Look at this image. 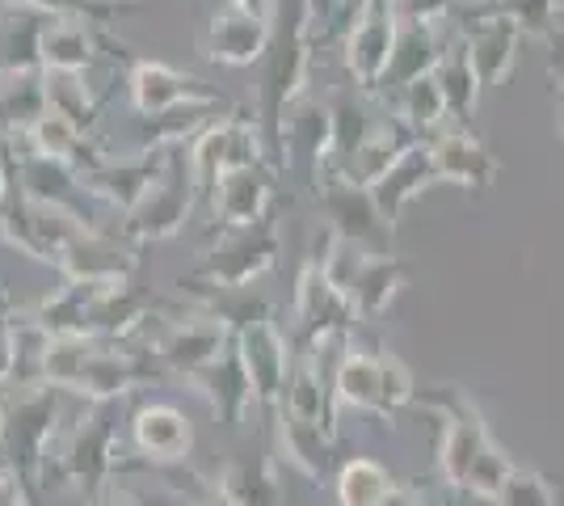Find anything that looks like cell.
Here are the masks:
<instances>
[{
    "label": "cell",
    "mask_w": 564,
    "mask_h": 506,
    "mask_svg": "<svg viewBox=\"0 0 564 506\" xmlns=\"http://www.w3.org/2000/svg\"><path fill=\"white\" fill-rule=\"evenodd\" d=\"M312 18H316V0H279L274 9V39L261 60V131L274 161H286V119L291 110L304 101L307 68H312Z\"/></svg>",
    "instance_id": "obj_1"
},
{
    "label": "cell",
    "mask_w": 564,
    "mask_h": 506,
    "mask_svg": "<svg viewBox=\"0 0 564 506\" xmlns=\"http://www.w3.org/2000/svg\"><path fill=\"white\" fill-rule=\"evenodd\" d=\"M34 380H47L85 401H122L156 380V367L140 355H127L122 346H110L106 337H47Z\"/></svg>",
    "instance_id": "obj_2"
},
{
    "label": "cell",
    "mask_w": 564,
    "mask_h": 506,
    "mask_svg": "<svg viewBox=\"0 0 564 506\" xmlns=\"http://www.w3.org/2000/svg\"><path fill=\"white\" fill-rule=\"evenodd\" d=\"M55 482L80 489V494H101L122 473L131 460H122V434H118L115 401H89V410L72 422L68 431L55 439Z\"/></svg>",
    "instance_id": "obj_3"
},
{
    "label": "cell",
    "mask_w": 564,
    "mask_h": 506,
    "mask_svg": "<svg viewBox=\"0 0 564 506\" xmlns=\"http://www.w3.org/2000/svg\"><path fill=\"white\" fill-rule=\"evenodd\" d=\"M59 392L64 388L47 380H18L9 385L4 397V452L9 469L25 473V482L43 477L51 448H55V418H59Z\"/></svg>",
    "instance_id": "obj_4"
},
{
    "label": "cell",
    "mask_w": 564,
    "mask_h": 506,
    "mask_svg": "<svg viewBox=\"0 0 564 506\" xmlns=\"http://www.w3.org/2000/svg\"><path fill=\"white\" fill-rule=\"evenodd\" d=\"M333 397L362 413L392 418L400 406H409L417 397V388H413L409 367L397 355H388V351H379V355L346 351V359L333 372Z\"/></svg>",
    "instance_id": "obj_5"
},
{
    "label": "cell",
    "mask_w": 564,
    "mask_h": 506,
    "mask_svg": "<svg viewBox=\"0 0 564 506\" xmlns=\"http://www.w3.org/2000/svg\"><path fill=\"white\" fill-rule=\"evenodd\" d=\"M194 198H198V182H194L189 157L182 148H169L165 177L143 194L135 212L122 216V241L140 249V245H161L169 237H177L194 212Z\"/></svg>",
    "instance_id": "obj_6"
},
{
    "label": "cell",
    "mask_w": 564,
    "mask_h": 506,
    "mask_svg": "<svg viewBox=\"0 0 564 506\" xmlns=\"http://www.w3.org/2000/svg\"><path fill=\"white\" fill-rule=\"evenodd\" d=\"M282 249L279 224L261 219L249 228H224V237L212 254L203 258V266L182 279V283H198V288H219V291H245L253 279H261Z\"/></svg>",
    "instance_id": "obj_7"
},
{
    "label": "cell",
    "mask_w": 564,
    "mask_h": 506,
    "mask_svg": "<svg viewBox=\"0 0 564 506\" xmlns=\"http://www.w3.org/2000/svg\"><path fill=\"white\" fill-rule=\"evenodd\" d=\"M316 203H321V216H325V228L333 237L358 245V249H371V254L392 249L397 228L379 212L371 186H358L350 177H341L337 169H329L316 177Z\"/></svg>",
    "instance_id": "obj_8"
},
{
    "label": "cell",
    "mask_w": 564,
    "mask_h": 506,
    "mask_svg": "<svg viewBox=\"0 0 564 506\" xmlns=\"http://www.w3.org/2000/svg\"><path fill=\"white\" fill-rule=\"evenodd\" d=\"M189 169H194V182L198 194H212L215 182L240 165H265L270 161V144H265V131L261 122L249 119H215L212 127H203L186 148Z\"/></svg>",
    "instance_id": "obj_9"
},
{
    "label": "cell",
    "mask_w": 564,
    "mask_h": 506,
    "mask_svg": "<svg viewBox=\"0 0 564 506\" xmlns=\"http://www.w3.org/2000/svg\"><path fill=\"white\" fill-rule=\"evenodd\" d=\"M425 406L443 413V443H438V469L451 489H464L476 456L494 443V434L485 427V413L476 410L464 388H443V392H422Z\"/></svg>",
    "instance_id": "obj_10"
},
{
    "label": "cell",
    "mask_w": 564,
    "mask_h": 506,
    "mask_svg": "<svg viewBox=\"0 0 564 506\" xmlns=\"http://www.w3.org/2000/svg\"><path fill=\"white\" fill-rule=\"evenodd\" d=\"M400 39V18L392 13V0H362L354 9V22L346 30V73L362 94L383 89V76L392 68Z\"/></svg>",
    "instance_id": "obj_11"
},
{
    "label": "cell",
    "mask_w": 564,
    "mask_h": 506,
    "mask_svg": "<svg viewBox=\"0 0 564 506\" xmlns=\"http://www.w3.org/2000/svg\"><path fill=\"white\" fill-rule=\"evenodd\" d=\"M127 94H131L135 115H143V119L169 115L177 106H228V97L215 94L207 80H198L194 73H182L165 60H131Z\"/></svg>",
    "instance_id": "obj_12"
},
{
    "label": "cell",
    "mask_w": 564,
    "mask_h": 506,
    "mask_svg": "<svg viewBox=\"0 0 564 506\" xmlns=\"http://www.w3.org/2000/svg\"><path fill=\"white\" fill-rule=\"evenodd\" d=\"M236 351H240V363H245V372L253 380L258 406L279 410L286 380H291V367H295V355H291V342L282 337V330L270 321V313H258L236 325Z\"/></svg>",
    "instance_id": "obj_13"
},
{
    "label": "cell",
    "mask_w": 564,
    "mask_h": 506,
    "mask_svg": "<svg viewBox=\"0 0 564 506\" xmlns=\"http://www.w3.org/2000/svg\"><path fill=\"white\" fill-rule=\"evenodd\" d=\"M236 342V325L228 313H194L173 321L165 334L156 337V359L165 363V372L189 380L194 372H203Z\"/></svg>",
    "instance_id": "obj_14"
},
{
    "label": "cell",
    "mask_w": 564,
    "mask_h": 506,
    "mask_svg": "<svg viewBox=\"0 0 564 506\" xmlns=\"http://www.w3.org/2000/svg\"><path fill=\"white\" fill-rule=\"evenodd\" d=\"M295 321L300 334L307 337V351H321V342H329L333 334H346L358 313H354L350 295L329 279V270L321 258H307L295 283Z\"/></svg>",
    "instance_id": "obj_15"
},
{
    "label": "cell",
    "mask_w": 564,
    "mask_h": 506,
    "mask_svg": "<svg viewBox=\"0 0 564 506\" xmlns=\"http://www.w3.org/2000/svg\"><path fill=\"white\" fill-rule=\"evenodd\" d=\"M270 39H274V18L265 13H245L236 4H219L212 13V22L203 30L198 47L212 64H224V68H253L265 60L270 51Z\"/></svg>",
    "instance_id": "obj_16"
},
{
    "label": "cell",
    "mask_w": 564,
    "mask_h": 506,
    "mask_svg": "<svg viewBox=\"0 0 564 506\" xmlns=\"http://www.w3.org/2000/svg\"><path fill=\"white\" fill-rule=\"evenodd\" d=\"M169 169V152H131V157H106L94 173H85V191L106 198L122 216L135 212L143 194L152 191Z\"/></svg>",
    "instance_id": "obj_17"
},
{
    "label": "cell",
    "mask_w": 564,
    "mask_h": 506,
    "mask_svg": "<svg viewBox=\"0 0 564 506\" xmlns=\"http://www.w3.org/2000/svg\"><path fill=\"white\" fill-rule=\"evenodd\" d=\"M430 148V161H434V173L438 182H455L464 191H489L497 182V157L489 148L471 136L468 127H443L438 136L425 140Z\"/></svg>",
    "instance_id": "obj_18"
},
{
    "label": "cell",
    "mask_w": 564,
    "mask_h": 506,
    "mask_svg": "<svg viewBox=\"0 0 564 506\" xmlns=\"http://www.w3.org/2000/svg\"><path fill=\"white\" fill-rule=\"evenodd\" d=\"M131 443L148 464H186L194 452V427L169 401H143L131 413Z\"/></svg>",
    "instance_id": "obj_19"
},
{
    "label": "cell",
    "mask_w": 564,
    "mask_h": 506,
    "mask_svg": "<svg viewBox=\"0 0 564 506\" xmlns=\"http://www.w3.org/2000/svg\"><path fill=\"white\" fill-rule=\"evenodd\" d=\"M186 385L194 388L207 406H212V413L224 422V427H240V422H245V413L258 406V397H253V380H249V372H245V363H240L236 342L215 363H207L203 372H194Z\"/></svg>",
    "instance_id": "obj_20"
},
{
    "label": "cell",
    "mask_w": 564,
    "mask_h": 506,
    "mask_svg": "<svg viewBox=\"0 0 564 506\" xmlns=\"http://www.w3.org/2000/svg\"><path fill=\"white\" fill-rule=\"evenodd\" d=\"M270 198H274V182L265 165H240L215 182L212 207L224 228H249L270 219Z\"/></svg>",
    "instance_id": "obj_21"
},
{
    "label": "cell",
    "mask_w": 564,
    "mask_h": 506,
    "mask_svg": "<svg viewBox=\"0 0 564 506\" xmlns=\"http://www.w3.org/2000/svg\"><path fill=\"white\" fill-rule=\"evenodd\" d=\"M333 388L325 385V372H321V359L316 351H304L295 355V367H291V380H286V392H282V413H291L295 422H307L316 431H325L329 439H337V410H333Z\"/></svg>",
    "instance_id": "obj_22"
},
{
    "label": "cell",
    "mask_w": 564,
    "mask_h": 506,
    "mask_svg": "<svg viewBox=\"0 0 564 506\" xmlns=\"http://www.w3.org/2000/svg\"><path fill=\"white\" fill-rule=\"evenodd\" d=\"M417 144H422V140H417L400 119L379 122V127L367 131V140L354 148L350 161L337 169V173L350 177V182H358V186H371V191H376L379 182H383V177H388V173H392V169H397Z\"/></svg>",
    "instance_id": "obj_23"
},
{
    "label": "cell",
    "mask_w": 564,
    "mask_h": 506,
    "mask_svg": "<svg viewBox=\"0 0 564 506\" xmlns=\"http://www.w3.org/2000/svg\"><path fill=\"white\" fill-rule=\"evenodd\" d=\"M518 47H522V30L514 22H506V18H497V13H485L464 34V51H468L471 68H476L485 89H494V85H501L506 76L514 73Z\"/></svg>",
    "instance_id": "obj_24"
},
{
    "label": "cell",
    "mask_w": 564,
    "mask_h": 506,
    "mask_svg": "<svg viewBox=\"0 0 564 506\" xmlns=\"http://www.w3.org/2000/svg\"><path fill=\"white\" fill-rule=\"evenodd\" d=\"M55 270L64 279H131V270H135V245H127L122 237L110 241L106 233L89 228V233H80L59 254Z\"/></svg>",
    "instance_id": "obj_25"
},
{
    "label": "cell",
    "mask_w": 564,
    "mask_h": 506,
    "mask_svg": "<svg viewBox=\"0 0 564 506\" xmlns=\"http://www.w3.org/2000/svg\"><path fill=\"white\" fill-rule=\"evenodd\" d=\"M47 13L25 4H0V76L43 73V30Z\"/></svg>",
    "instance_id": "obj_26"
},
{
    "label": "cell",
    "mask_w": 564,
    "mask_h": 506,
    "mask_svg": "<svg viewBox=\"0 0 564 506\" xmlns=\"http://www.w3.org/2000/svg\"><path fill=\"white\" fill-rule=\"evenodd\" d=\"M97 34L94 22L76 18H51L43 30V73H89L97 64Z\"/></svg>",
    "instance_id": "obj_27"
},
{
    "label": "cell",
    "mask_w": 564,
    "mask_h": 506,
    "mask_svg": "<svg viewBox=\"0 0 564 506\" xmlns=\"http://www.w3.org/2000/svg\"><path fill=\"white\" fill-rule=\"evenodd\" d=\"M47 115L43 73L0 76V140H25L30 127Z\"/></svg>",
    "instance_id": "obj_28"
},
{
    "label": "cell",
    "mask_w": 564,
    "mask_h": 506,
    "mask_svg": "<svg viewBox=\"0 0 564 506\" xmlns=\"http://www.w3.org/2000/svg\"><path fill=\"white\" fill-rule=\"evenodd\" d=\"M443 55H447V51L438 47L434 25H400L397 55H392V68L383 76V89H400V94H404L413 80L438 73Z\"/></svg>",
    "instance_id": "obj_29"
},
{
    "label": "cell",
    "mask_w": 564,
    "mask_h": 506,
    "mask_svg": "<svg viewBox=\"0 0 564 506\" xmlns=\"http://www.w3.org/2000/svg\"><path fill=\"white\" fill-rule=\"evenodd\" d=\"M425 186H438V173H434V161H430V148H425V140L404 161H400L383 182L376 186V203H379V212L388 216V224L397 228V219L400 212L417 198V194L425 191Z\"/></svg>",
    "instance_id": "obj_30"
},
{
    "label": "cell",
    "mask_w": 564,
    "mask_h": 506,
    "mask_svg": "<svg viewBox=\"0 0 564 506\" xmlns=\"http://www.w3.org/2000/svg\"><path fill=\"white\" fill-rule=\"evenodd\" d=\"M215 489L232 506H279V473L270 460H228L215 477Z\"/></svg>",
    "instance_id": "obj_31"
},
{
    "label": "cell",
    "mask_w": 564,
    "mask_h": 506,
    "mask_svg": "<svg viewBox=\"0 0 564 506\" xmlns=\"http://www.w3.org/2000/svg\"><path fill=\"white\" fill-rule=\"evenodd\" d=\"M434 80H438V89H443V97H447L451 122H455V127H468V119L476 115V101H480V94H485V85H480V76H476V68H471L464 43L443 55V64H438Z\"/></svg>",
    "instance_id": "obj_32"
},
{
    "label": "cell",
    "mask_w": 564,
    "mask_h": 506,
    "mask_svg": "<svg viewBox=\"0 0 564 506\" xmlns=\"http://www.w3.org/2000/svg\"><path fill=\"white\" fill-rule=\"evenodd\" d=\"M47 80V110L55 119L72 122L76 131L94 136L97 127V97L89 89L85 73H43Z\"/></svg>",
    "instance_id": "obj_33"
},
{
    "label": "cell",
    "mask_w": 564,
    "mask_h": 506,
    "mask_svg": "<svg viewBox=\"0 0 564 506\" xmlns=\"http://www.w3.org/2000/svg\"><path fill=\"white\" fill-rule=\"evenodd\" d=\"M274 413H279L282 456L291 460L307 482H321V477H325V456H329L333 439L325 431H316V427H307V422H295L291 413H282V410H274Z\"/></svg>",
    "instance_id": "obj_34"
},
{
    "label": "cell",
    "mask_w": 564,
    "mask_h": 506,
    "mask_svg": "<svg viewBox=\"0 0 564 506\" xmlns=\"http://www.w3.org/2000/svg\"><path fill=\"white\" fill-rule=\"evenodd\" d=\"M400 122H404L417 140H430V136H438L443 127H451L447 97H443V89H438L434 76L413 80V85L400 94Z\"/></svg>",
    "instance_id": "obj_35"
},
{
    "label": "cell",
    "mask_w": 564,
    "mask_h": 506,
    "mask_svg": "<svg viewBox=\"0 0 564 506\" xmlns=\"http://www.w3.org/2000/svg\"><path fill=\"white\" fill-rule=\"evenodd\" d=\"M392 473L376 460L358 456L337 469V503L341 506H379L392 494Z\"/></svg>",
    "instance_id": "obj_36"
},
{
    "label": "cell",
    "mask_w": 564,
    "mask_h": 506,
    "mask_svg": "<svg viewBox=\"0 0 564 506\" xmlns=\"http://www.w3.org/2000/svg\"><path fill=\"white\" fill-rule=\"evenodd\" d=\"M0 4H25V9H39L47 18H76V22H115L118 13H131L140 9L135 0H0Z\"/></svg>",
    "instance_id": "obj_37"
},
{
    "label": "cell",
    "mask_w": 564,
    "mask_h": 506,
    "mask_svg": "<svg viewBox=\"0 0 564 506\" xmlns=\"http://www.w3.org/2000/svg\"><path fill=\"white\" fill-rule=\"evenodd\" d=\"M329 115H333V165L329 169H341L346 161H350V152L362 140H367V119H362V106L354 101L350 94H337L329 101ZM325 169V173H329Z\"/></svg>",
    "instance_id": "obj_38"
},
{
    "label": "cell",
    "mask_w": 564,
    "mask_h": 506,
    "mask_svg": "<svg viewBox=\"0 0 564 506\" xmlns=\"http://www.w3.org/2000/svg\"><path fill=\"white\" fill-rule=\"evenodd\" d=\"M564 0H489V13L514 22L522 34H552V25L561 18Z\"/></svg>",
    "instance_id": "obj_39"
},
{
    "label": "cell",
    "mask_w": 564,
    "mask_h": 506,
    "mask_svg": "<svg viewBox=\"0 0 564 506\" xmlns=\"http://www.w3.org/2000/svg\"><path fill=\"white\" fill-rule=\"evenodd\" d=\"M489 506H556V485L535 469H518L514 464Z\"/></svg>",
    "instance_id": "obj_40"
},
{
    "label": "cell",
    "mask_w": 564,
    "mask_h": 506,
    "mask_svg": "<svg viewBox=\"0 0 564 506\" xmlns=\"http://www.w3.org/2000/svg\"><path fill=\"white\" fill-rule=\"evenodd\" d=\"M510 456L497 448V443H489L480 456H476V464H471L468 473V485H464V494H471V498H480V503H494V494L501 489V482L510 477Z\"/></svg>",
    "instance_id": "obj_41"
},
{
    "label": "cell",
    "mask_w": 564,
    "mask_h": 506,
    "mask_svg": "<svg viewBox=\"0 0 564 506\" xmlns=\"http://www.w3.org/2000/svg\"><path fill=\"white\" fill-rule=\"evenodd\" d=\"M22 363V334H18V313H0V392L13 385Z\"/></svg>",
    "instance_id": "obj_42"
},
{
    "label": "cell",
    "mask_w": 564,
    "mask_h": 506,
    "mask_svg": "<svg viewBox=\"0 0 564 506\" xmlns=\"http://www.w3.org/2000/svg\"><path fill=\"white\" fill-rule=\"evenodd\" d=\"M455 0H392V13L400 25H434L438 18H447Z\"/></svg>",
    "instance_id": "obj_43"
},
{
    "label": "cell",
    "mask_w": 564,
    "mask_h": 506,
    "mask_svg": "<svg viewBox=\"0 0 564 506\" xmlns=\"http://www.w3.org/2000/svg\"><path fill=\"white\" fill-rule=\"evenodd\" d=\"M25 473L18 469H0V506H30V489H25Z\"/></svg>",
    "instance_id": "obj_44"
},
{
    "label": "cell",
    "mask_w": 564,
    "mask_h": 506,
    "mask_svg": "<svg viewBox=\"0 0 564 506\" xmlns=\"http://www.w3.org/2000/svg\"><path fill=\"white\" fill-rule=\"evenodd\" d=\"M89 506H143V503L131 494V489H122V485L110 482L101 494H94V498H89Z\"/></svg>",
    "instance_id": "obj_45"
},
{
    "label": "cell",
    "mask_w": 564,
    "mask_h": 506,
    "mask_svg": "<svg viewBox=\"0 0 564 506\" xmlns=\"http://www.w3.org/2000/svg\"><path fill=\"white\" fill-rule=\"evenodd\" d=\"M379 506H425V503L417 489H400V485H392V494H388Z\"/></svg>",
    "instance_id": "obj_46"
},
{
    "label": "cell",
    "mask_w": 564,
    "mask_h": 506,
    "mask_svg": "<svg viewBox=\"0 0 564 506\" xmlns=\"http://www.w3.org/2000/svg\"><path fill=\"white\" fill-rule=\"evenodd\" d=\"M224 4H236L245 13H265V18H274V9H279V0H224Z\"/></svg>",
    "instance_id": "obj_47"
},
{
    "label": "cell",
    "mask_w": 564,
    "mask_h": 506,
    "mask_svg": "<svg viewBox=\"0 0 564 506\" xmlns=\"http://www.w3.org/2000/svg\"><path fill=\"white\" fill-rule=\"evenodd\" d=\"M189 506H232V503H228V498H224L215 485H207L203 494H194V503H189Z\"/></svg>",
    "instance_id": "obj_48"
},
{
    "label": "cell",
    "mask_w": 564,
    "mask_h": 506,
    "mask_svg": "<svg viewBox=\"0 0 564 506\" xmlns=\"http://www.w3.org/2000/svg\"><path fill=\"white\" fill-rule=\"evenodd\" d=\"M556 131H561L564 140V68L556 73Z\"/></svg>",
    "instance_id": "obj_49"
},
{
    "label": "cell",
    "mask_w": 564,
    "mask_h": 506,
    "mask_svg": "<svg viewBox=\"0 0 564 506\" xmlns=\"http://www.w3.org/2000/svg\"><path fill=\"white\" fill-rule=\"evenodd\" d=\"M556 43L564 47V4H561V18H556Z\"/></svg>",
    "instance_id": "obj_50"
},
{
    "label": "cell",
    "mask_w": 564,
    "mask_h": 506,
    "mask_svg": "<svg viewBox=\"0 0 564 506\" xmlns=\"http://www.w3.org/2000/svg\"><path fill=\"white\" fill-rule=\"evenodd\" d=\"M0 452H4V397H0Z\"/></svg>",
    "instance_id": "obj_51"
},
{
    "label": "cell",
    "mask_w": 564,
    "mask_h": 506,
    "mask_svg": "<svg viewBox=\"0 0 564 506\" xmlns=\"http://www.w3.org/2000/svg\"><path fill=\"white\" fill-rule=\"evenodd\" d=\"M0 313H4V283H0Z\"/></svg>",
    "instance_id": "obj_52"
}]
</instances>
